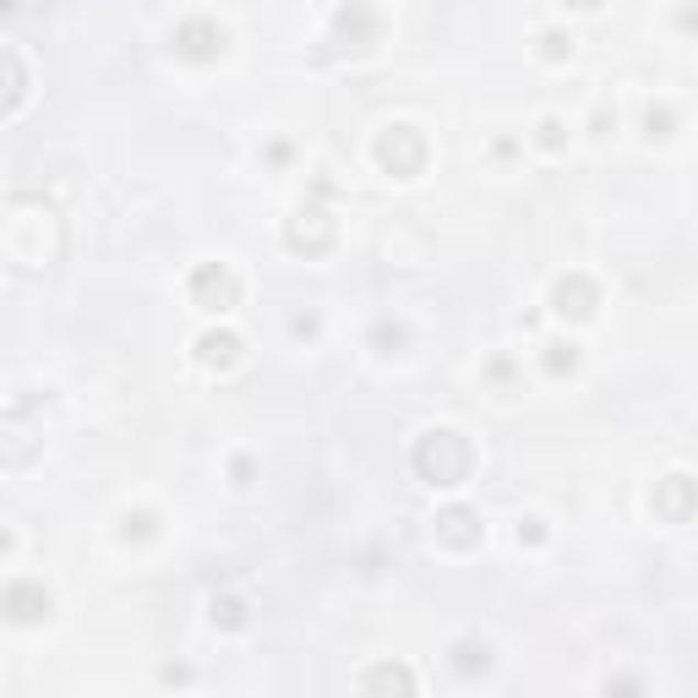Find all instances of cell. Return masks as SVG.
<instances>
[{
	"mask_svg": "<svg viewBox=\"0 0 698 698\" xmlns=\"http://www.w3.org/2000/svg\"><path fill=\"white\" fill-rule=\"evenodd\" d=\"M655 513H661L666 524H688V519H694V480H688V475L661 480V486H655Z\"/></svg>",
	"mask_w": 698,
	"mask_h": 698,
	"instance_id": "obj_8",
	"label": "cell"
},
{
	"mask_svg": "<svg viewBox=\"0 0 698 698\" xmlns=\"http://www.w3.org/2000/svg\"><path fill=\"white\" fill-rule=\"evenodd\" d=\"M191 300H197L202 311H230V306L241 300L235 268H224V263H202V268L191 274Z\"/></svg>",
	"mask_w": 698,
	"mask_h": 698,
	"instance_id": "obj_2",
	"label": "cell"
},
{
	"mask_svg": "<svg viewBox=\"0 0 698 698\" xmlns=\"http://www.w3.org/2000/svg\"><path fill=\"white\" fill-rule=\"evenodd\" d=\"M377 164H383L388 175H420V164H425V142H420L416 126H388L383 142H377Z\"/></svg>",
	"mask_w": 698,
	"mask_h": 698,
	"instance_id": "obj_3",
	"label": "cell"
},
{
	"mask_svg": "<svg viewBox=\"0 0 698 698\" xmlns=\"http://www.w3.org/2000/svg\"><path fill=\"white\" fill-rule=\"evenodd\" d=\"M0 611L11 622H44L49 617V595H44V584H5L0 589Z\"/></svg>",
	"mask_w": 698,
	"mask_h": 698,
	"instance_id": "obj_7",
	"label": "cell"
},
{
	"mask_svg": "<svg viewBox=\"0 0 698 698\" xmlns=\"http://www.w3.org/2000/svg\"><path fill=\"white\" fill-rule=\"evenodd\" d=\"M552 306H557L562 317H589V311H595V284L584 279V274H567V279L552 289Z\"/></svg>",
	"mask_w": 698,
	"mask_h": 698,
	"instance_id": "obj_10",
	"label": "cell"
},
{
	"mask_svg": "<svg viewBox=\"0 0 698 698\" xmlns=\"http://www.w3.org/2000/svg\"><path fill=\"white\" fill-rule=\"evenodd\" d=\"M541 44H546V60H562V55L573 49V38H562V33H546Z\"/></svg>",
	"mask_w": 698,
	"mask_h": 698,
	"instance_id": "obj_17",
	"label": "cell"
},
{
	"mask_svg": "<svg viewBox=\"0 0 698 698\" xmlns=\"http://www.w3.org/2000/svg\"><path fill=\"white\" fill-rule=\"evenodd\" d=\"M0 11H11V0H0Z\"/></svg>",
	"mask_w": 698,
	"mask_h": 698,
	"instance_id": "obj_20",
	"label": "cell"
},
{
	"mask_svg": "<svg viewBox=\"0 0 698 698\" xmlns=\"http://www.w3.org/2000/svg\"><path fill=\"white\" fill-rule=\"evenodd\" d=\"M197 361H202V366L230 372V366L241 361V339H235V333H224V328H219V333H202V339H197Z\"/></svg>",
	"mask_w": 698,
	"mask_h": 698,
	"instance_id": "obj_12",
	"label": "cell"
},
{
	"mask_svg": "<svg viewBox=\"0 0 698 698\" xmlns=\"http://www.w3.org/2000/svg\"><path fill=\"white\" fill-rule=\"evenodd\" d=\"M562 5H573V11H595V5H606V0H562Z\"/></svg>",
	"mask_w": 698,
	"mask_h": 698,
	"instance_id": "obj_19",
	"label": "cell"
},
{
	"mask_svg": "<svg viewBox=\"0 0 698 698\" xmlns=\"http://www.w3.org/2000/svg\"><path fill=\"white\" fill-rule=\"evenodd\" d=\"M284 241H289V252H328V246H333V219H328L322 208H306V213L284 230Z\"/></svg>",
	"mask_w": 698,
	"mask_h": 698,
	"instance_id": "obj_6",
	"label": "cell"
},
{
	"mask_svg": "<svg viewBox=\"0 0 698 698\" xmlns=\"http://www.w3.org/2000/svg\"><path fill=\"white\" fill-rule=\"evenodd\" d=\"M22 99H27V66L11 49H0V115H11Z\"/></svg>",
	"mask_w": 698,
	"mask_h": 698,
	"instance_id": "obj_11",
	"label": "cell"
},
{
	"mask_svg": "<svg viewBox=\"0 0 698 698\" xmlns=\"http://www.w3.org/2000/svg\"><path fill=\"white\" fill-rule=\"evenodd\" d=\"M453 672H458V677L491 672V644H486V639H464V644H453Z\"/></svg>",
	"mask_w": 698,
	"mask_h": 698,
	"instance_id": "obj_13",
	"label": "cell"
},
{
	"mask_svg": "<svg viewBox=\"0 0 698 698\" xmlns=\"http://www.w3.org/2000/svg\"><path fill=\"white\" fill-rule=\"evenodd\" d=\"M361 688H366V694H377V688H405V694H416L420 683L405 672V666H383V672H366V677H361Z\"/></svg>",
	"mask_w": 698,
	"mask_h": 698,
	"instance_id": "obj_14",
	"label": "cell"
},
{
	"mask_svg": "<svg viewBox=\"0 0 698 698\" xmlns=\"http://www.w3.org/2000/svg\"><path fill=\"white\" fill-rule=\"evenodd\" d=\"M480 513H469V508H442L436 513V541L442 546H453V552H475L480 546Z\"/></svg>",
	"mask_w": 698,
	"mask_h": 698,
	"instance_id": "obj_5",
	"label": "cell"
},
{
	"mask_svg": "<svg viewBox=\"0 0 698 698\" xmlns=\"http://www.w3.org/2000/svg\"><path fill=\"white\" fill-rule=\"evenodd\" d=\"M213 622L230 628V633H241V628H246V600H235V595H213Z\"/></svg>",
	"mask_w": 698,
	"mask_h": 698,
	"instance_id": "obj_15",
	"label": "cell"
},
{
	"mask_svg": "<svg viewBox=\"0 0 698 698\" xmlns=\"http://www.w3.org/2000/svg\"><path fill=\"white\" fill-rule=\"evenodd\" d=\"M578 366V355H573V344H552V355H546V372H573Z\"/></svg>",
	"mask_w": 698,
	"mask_h": 698,
	"instance_id": "obj_16",
	"label": "cell"
},
{
	"mask_svg": "<svg viewBox=\"0 0 698 698\" xmlns=\"http://www.w3.org/2000/svg\"><path fill=\"white\" fill-rule=\"evenodd\" d=\"M541 142H546V147H562V121H546V126H541Z\"/></svg>",
	"mask_w": 698,
	"mask_h": 698,
	"instance_id": "obj_18",
	"label": "cell"
},
{
	"mask_svg": "<svg viewBox=\"0 0 698 698\" xmlns=\"http://www.w3.org/2000/svg\"><path fill=\"white\" fill-rule=\"evenodd\" d=\"M333 38H350L344 49H372L377 44V16L366 5H344L339 22H333Z\"/></svg>",
	"mask_w": 698,
	"mask_h": 698,
	"instance_id": "obj_9",
	"label": "cell"
},
{
	"mask_svg": "<svg viewBox=\"0 0 698 698\" xmlns=\"http://www.w3.org/2000/svg\"><path fill=\"white\" fill-rule=\"evenodd\" d=\"M410 464H416V475L425 480V486H464L469 469H475V453H469V442H464L458 431L431 425V431H420L416 436Z\"/></svg>",
	"mask_w": 698,
	"mask_h": 698,
	"instance_id": "obj_1",
	"label": "cell"
},
{
	"mask_svg": "<svg viewBox=\"0 0 698 698\" xmlns=\"http://www.w3.org/2000/svg\"><path fill=\"white\" fill-rule=\"evenodd\" d=\"M219 49H224V27L219 22L197 16V22H180L175 27V55L180 60H219Z\"/></svg>",
	"mask_w": 698,
	"mask_h": 698,
	"instance_id": "obj_4",
	"label": "cell"
}]
</instances>
